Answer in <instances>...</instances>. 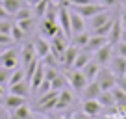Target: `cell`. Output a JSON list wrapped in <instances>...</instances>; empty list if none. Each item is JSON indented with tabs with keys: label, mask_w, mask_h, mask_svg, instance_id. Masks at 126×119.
<instances>
[{
	"label": "cell",
	"mask_w": 126,
	"mask_h": 119,
	"mask_svg": "<svg viewBox=\"0 0 126 119\" xmlns=\"http://www.w3.org/2000/svg\"><path fill=\"white\" fill-rule=\"evenodd\" d=\"M121 41H126V28L122 30V36H121Z\"/></svg>",
	"instance_id": "49"
},
{
	"label": "cell",
	"mask_w": 126,
	"mask_h": 119,
	"mask_svg": "<svg viewBox=\"0 0 126 119\" xmlns=\"http://www.w3.org/2000/svg\"><path fill=\"white\" fill-rule=\"evenodd\" d=\"M45 80V65L43 63H39L37 65V69L33 71V75H32V80H30V87L35 91L37 87L41 86V82Z\"/></svg>",
	"instance_id": "23"
},
{
	"label": "cell",
	"mask_w": 126,
	"mask_h": 119,
	"mask_svg": "<svg viewBox=\"0 0 126 119\" xmlns=\"http://www.w3.org/2000/svg\"><path fill=\"white\" fill-rule=\"evenodd\" d=\"M113 47H115V52H117V54H121V56L126 58V41H119V43H115Z\"/></svg>",
	"instance_id": "41"
},
{
	"label": "cell",
	"mask_w": 126,
	"mask_h": 119,
	"mask_svg": "<svg viewBox=\"0 0 126 119\" xmlns=\"http://www.w3.org/2000/svg\"><path fill=\"white\" fill-rule=\"evenodd\" d=\"M98 71H100V65L96 63V61H94L93 58H91L89 61H87V63H85V65L82 67V73L85 75V78L89 80V82H91V80H94V78H96Z\"/></svg>",
	"instance_id": "22"
},
{
	"label": "cell",
	"mask_w": 126,
	"mask_h": 119,
	"mask_svg": "<svg viewBox=\"0 0 126 119\" xmlns=\"http://www.w3.org/2000/svg\"><path fill=\"white\" fill-rule=\"evenodd\" d=\"M9 87V93H13V95H19V97H28L32 91V87H30V82L28 80H20V82L17 84H11Z\"/></svg>",
	"instance_id": "20"
},
{
	"label": "cell",
	"mask_w": 126,
	"mask_h": 119,
	"mask_svg": "<svg viewBox=\"0 0 126 119\" xmlns=\"http://www.w3.org/2000/svg\"><path fill=\"white\" fill-rule=\"evenodd\" d=\"M13 17H15V20H22V19H28V17H33V9L30 6H22Z\"/></svg>",
	"instance_id": "34"
},
{
	"label": "cell",
	"mask_w": 126,
	"mask_h": 119,
	"mask_svg": "<svg viewBox=\"0 0 126 119\" xmlns=\"http://www.w3.org/2000/svg\"><path fill=\"white\" fill-rule=\"evenodd\" d=\"M117 86L126 93V76H117Z\"/></svg>",
	"instance_id": "43"
},
{
	"label": "cell",
	"mask_w": 126,
	"mask_h": 119,
	"mask_svg": "<svg viewBox=\"0 0 126 119\" xmlns=\"http://www.w3.org/2000/svg\"><path fill=\"white\" fill-rule=\"evenodd\" d=\"M102 93V89H100L98 82L96 80H91V82H87V86L82 89V99H96V97Z\"/></svg>",
	"instance_id": "16"
},
{
	"label": "cell",
	"mask_w": 126,
	"mask_h": 119,
	"mask_svg": "<svg viewBox=\"0 0 126 119\" xmlns=\"http://www.w3.org/2000/svg\"><path fill=\"white\" fill-rule=\"evenodd\" d=\"M8 17H9V13L2 8V4H0V20H2V19H8Z\"/></svg>",
	"instance_id": "46"
},
{
	"label": "cell",
	"mask_w": 126,
	"mask_h": 119,
	"mask_svg": "<svg viewBox=\"0 0 126 119\" xmlns=\"http://www.w3.org/2000/svg\"><path fill=\"white\" fill-rule=\"evenodd\" d=\"M32 60H37V54H35V47H33V41H28V43H24L22 47H20L19 50V61L20 65H26L30 63Z\"/></svg>",
	"instance_id": "8"
},
{
	"label": "cell",
	"mask_w": 126,
	"mask_h": 119,
	"mask_svg": "<svg viewBox=\"0 0 126 119\" xmlns=\"http://www.w3.org/2000/svg\"><path fill=\"white\" fill-rule=\"evenodd\" d=\"M9 75H11V71L6 67H0V86H6L9 80Z\"/></svg>",
	"instance_id": "38"
},
{
	"label": "cell",
	"mask_w": 126,
	"mask_h": 119,
	"mask_svg": "<svg viewBox=\"0 0 126 119\" xmlns=\"http://www.w3.org/2000/svg\"><path fill=\"white\" fill-rule=\"evenodd\" d=\"M74 119H93V117H91V115H87L85 112H82V114H76Z\"/></svg>",
	"instance_id": "47"
},
{
	"label": "cell",
	"mask_w": 126,
	"mask_h": 119,
	"mask_svg": "<svg viewBox=\"0 0 126 119\" xmlns=\"http://www.w3.org/2000/svg\"><path fill=\"white\" fill-rule=\"evenodd\" d=\"M65 76H67V80H69V86L78 93H82V89L87 86V82H89V80L85 78V75L82 73V69H67V71H65Z\"/></svg>",
	"instance_id": "1"
},
{
	"label": "cell",
	"mask_w": 126,
	"mask_h": 119,
	"mask_svg": "<svg viewBox=\"0 0 126 119\" xmlns=\"http://www.w3.org/2000/svg\"><path fill=\"white\" fill-rule=\"evenodd\" d=\"M20 80H26V78H24V67H22V65H19L17 69H13V71H11L9 80H8V86L17 84V82H20Z\"/></svg>",
	"instance_id": "29"
},
{
	"label": "cell",
	"mask_w": 126,
	"mask_h": 119,
	"mask_svg": "<svg viewBox=\"0 0 126 119\" xmlns=\"http://www.w3.org/2000/svg\"><path fill=\"white\" fill-rule=\"evenodd\" d=\"M58 24H59V28H61L63 32H65V36L71 39V36H72V30H71V8L59 6V9H58Z\"/></svg>",
	"instance_id": "7"
},
{
	"label": "cell",
	"mask_w": 126,
	"mask_h": 119,
	"mask_svg": "<svg viewBox=\"0 0 126 119\" xmlns=\"http://www.w3.org/2000/svg\"><path fill=\"white\" fill-rule=\"evenodd\" d=\"M58 30H59V24H58V20H48V19H45L43 22H41V36L43 37H54L56 34H58Z\"/></svg>",
	"instance_id": "19"
},
{
	"label": "cell",
	"mask_w": 126,
	"mask_h": 119,
	"mask_svg": "<svg viewBox=\"0 0 126 119\" xmlns=\"http://www.w3.org/2000/svg\"><path fill=\"white\" fill-rule=\"evenodd\" d=\"M106 43H110L108 36H96V34H91V37H89V41H87V45L83 47V50H87L89 54H93V52H96L98 48H102Z\"/></svg>",
	"instance_id": "9"
},
{
	"label": "cell",
	"mask_w": 126,
	"mask_h": 119,
	"mask_svg": "<svg viewBox=\"0 0 126 119\" xmlns=\"http://www.w3.org/2000/svg\"><path fill=\"white\" fill-rule=\"evenodd\" d=\"M124 76H126V75H124Z\"/></svg>",
	"instance_id": "52"
},
{
	"label": "cell",
	"mask_w": 126,
	"mask_h": 119,
	"mask_svg": "<svg viewBox=\"0 0 126 119\" xmlns=\"http://www.w3.org/2000/svg\"><path fill=\"white\" fill-rule=\"evenodd\" d=\"M119 19H121V22H122V26L126 28V8L121 11V15H119Z\"/></svg>",
	"instance_id": "45"
},
{
	"label": "cell",
	"mask_w": 126,
	"mask_h": 119,
	"mask_svg": "<svg viewBox=\"0 0 126 119\" xmlns=\"http://www.w3.org/2000/svg\"><path fill=\"white\" fill-rule=\"evenodd\" d=\"M33 47H35V54H37V58L43 60L45 56L50 52V39H45L43 36H37L35 39H33Z\"/></svg>",
	"instance_id": "14"
},
{
	"label": "cell",
	"mask_w": 126,
	"mask_h": 119,
	"mask_svg": "<svg viewBox=\"0 0 126 119\" xmlns=\"http://www.w3.org/2000/svg\"><path fill=\"white\" fill-rule=\"evenodd\" d=\"M74 102V95H72L71 89H61V91L58 93V102H56V110H65V108H69L71 104Z\"/></svg>",
	"instance_id": "13"
},
{
	"label": "cell",
	"mask_w": 126,
	"mask_h": 119,
	"mask_svg": "<svg viewBox=\"0 0 126 119\" xmlns=\"http://www.w3.org/2000/svg\"><path fill=\"white\" fill-rule=\"evenodd\" d=\"M82 110L85 112L87 115H91V117H96V115L102 112V104L96 99H85L83 104H82Z\"/></svg>",
	"instance_id": "15"
},
{
	"label": "cell",
	"mask_w": 126,
	"mask_h": 119,
	"mask_svg": "<svg viewBox=\"0 0 126 119\" xmlns=\"http://www.w3.org/2000/svg\"><path fill=\"white\" fill-rule=\"evenodd\" d=\"M0 65L6 67V69H9V71L17 69L20 65V61H19V50H17V48H6V52L0 54Z\"/></svg>",
	"instance_id": "4"
},
{
	"label": "cell",
	"mask_w": 126,
	"mask_h": 119,
	"mask_svg": "<svg viewBox=\"0 0 126 119\" xmlns=\"http://www.w3.org/2000/svg\"><path fill=\"white\" fill-rule=\"evenodd\" d=\"M121 36H122V22L119 17H113V24H111V30L108 34V39H110L111 45H115L121 41Z\"/></svg>",
	"instance_id": "17"
},
{
	"label": "cell",
	"mask_w": 126,
	"mask_h": 119,
	"mask_svg": "<svg viewBox=\"0 0 126 119\" xmlns=\"http://www.w3.org/2000/svg\"><path fill=\"white\" fill-rule=\"evenodd\" d=\"M111 24H113V17H111L110 20H106L104 24H100L98 28H94L93 34H96V36H108V34H110V30H111Z\"/></svg>",
	"instance_id": "33"
},
{
	"label": "cell",
	"mask_w": 126,
	"mask_h": 119,
	"mask_svg": "<svg viewBox=\"0 0 126 119\" xmlns=\"http://www.w3.org/2000/svg\"><path fill=\"white\" fill-rule=\"evenodd\" d=\"M9 36L13 37V41H15V43H20V41H24V37H26V32H24V30H22V28H20L17 22H13Z\"/></svg>",
	"instance_id": "30"
},
{
	"label": "cell",
	"mask_w": 126,
	"mask_h": 119,
	"mask_svg": "<svg viewBox=\"0 0 126 119\" xmlns=\"http://www.w3.org/2000/svg\"><path fill=\"white\" fill-rule=\"evenodd\" d=\"M110 69L115 76H124L126 75V58L121 54H115L110 61Z\"/></svg>",
	"instance_id": "10"
},
{
	"label": "cell",
	"mask_w": 126,
	"mask_h": 119,
	"mask_svg": "<svg viewBox=\"0 0 126 119\" xmlns=\"http://www.w3.org/2000/svg\"><path fill=\"white\" fill-rule=\"evenodd\" d=\"M78 52H80V48L76 47V45H69V47L65 48V52H63V56H61L63 67H65V69H72V65H74V60H76V56H78Z\"/></svg>",
	"instance_id": "11"
},
{
	"label": "cell",
	"mask_w": 126,
	"mask_h": 119,
	"mask_svg": "<svg viewBox=\"0 0 126 119\" xmlns=\"http://www.w3.org/2000/svg\"><path fill=\"white\" fill-rule=\"evenodd\" d=\"M74 11H78L80 15L83 17V19H91L93 15H96V13L104 11V9H108L104 4H100V2H93V4H83V6H71Z\"/></svg>",
	"instance_id": "6"
},
{
	"label": "cell",
	"mask_w": 126,
	"mask_h": 119,
	"mask_svg": "<svg viewBox=\"0 0 126 119\" xmlns=\"http://www.w3.org/2000/svg\"><path fill=\"white\" fill-rule=\"evenodd\" d=\"M52 0H41V2H37L35 6H33V13H35V17H45V11H47L48 4H50Z\"/></svg>",
	"instance_id": "36"
},
{
	"label": "cell",
	"mask_w": 126,
	"mask_h": 119,
	"mask_svg": "<svg viewBox=\"0 0 126 119\" xmlns=\"http://www.w3.org/2000/svg\"><path fill=\"white\" fill-rule=\"evenodd\" d=\"M4 95H6V89L4 86H0V99H4Z\"/></svg>",
	"instance_id": "48"
},
{
	"label": "cell",
	"mask_w": 126,
	"mask_h": 119,
	"mask_svg": "<svg viewBox=\"0 0 126 119\" xmlns=\"http://www.w3.org/2000/svg\"><path fill=\"white\" fill-rule=\"evenodd\" d=\"M0 4H2V8H4L9 15H15V13L24 6L22 0H0Z\"/></svg>",
	"instance_id": "24"
},
{
	"label": "cell",
	"mask_w": 126,
	"mask_h": 119,
	"mask_svg": "<svg viewBox=\"0 0 126 119\" xmlns=\"http://www.w3.org/2000/svg\"><path fill=\"white\" fill-rule=\"evenodd\" d=\"M111 19V13L108 11V9H104V11H100V13H96V15H93L91 19H87L89 22H87V26L91 28V32H93L94 28H98L100 24H104L106 20H110Z\"/></svg>",
	"instance_id": "21"
},
{
	"label": "cell",
	"mask_w": 126,
	"mask_h": 119,
	"mask_svg": "<svg viewBox=\"0 0 126 119\" xmlns=\"http://www.w3.org/2000/svg\"><path fill=\"white\" fill-rule=\"evenodd\" d=\"M50 84H52V89H56V91H61V89H65V87L69 86V80H67V76H65V73H58L56 75V78H52L50 80Z\"/></svg>",
	"instance_id": "25"
},
{
	"label": "cell",
	"mask_w": 126,
	"mask_h": 119,
	"mask_svg": "<svg viewBox=\"0 0 126 119\" xmlns=\"http://www.w3.org/2000/svg\"><path fill=\"white\" fill-rule=\"evenodd\" d=\"M11 114V119H30V110H28L26 104H22V106H19L17 110L9 112Z\"/></svg>",
	"instance_id": "31"
},
{
	"label": "cell",
	"mask_w": 126,
	"mask_h": 119,
	"mask_svg": "<svg viewBox=\"0 0 126 119\" xmlns=\"http://www.w3.org/2000/svg\"><path fill=\"white\" fill-rule=\"evenodd\" d=\"M89 37H91V34H87L85 30L83 32H78V34H72V37H71V41H72V45H76L78 48H83L87 45V41H89Z\"/></svg>",
	"instance_id": "26"
},
{
	"label": "cell",
	"mask_w": 126,
	"mask_h": 119,
	"mask_svg": "<svg viewBox=\"0 0 126 119\" xmlns=\"http://www.w3.org/2000/svg\"><path fill=\"white\" fill-rule=\"evenodd\" d=\"M28 2H30V4H32V6H35V4H37V2H41V0H28Z\"/></svg>",
	"instance_id": "50"
},
{
	"label": "cell",
	"mask_w": 126,
	"mask_h": 119,
	"mask_svg": "<svg viewBox=\"0 0 126 119\" xmlns=\"http://www.w3.org/2000/svg\"><path fill=\"white\" fill-rule=\"evenodd\" d=\"M11 26H13V22H9L8 19H2V20H0V32L9 34V32H11Z\"/></svg>",
	"instance_id": "40"
},
{
	"label": "cell",
	"mask_w": 126,
	"mask_h": 119,
	"mask_svg": "<svg viewBox=\"0 0 126 119\" xmlns=\"http://www.w3.org/2000/svg\"><path fill=\"white\" fill-rule=\"evenodd\" d=\"M2 52H4V50H2ZM2 52H0V54H2Z\"/></svg>",
	"instance_id": "51"
},
{
	"label": "cell",
	"mask_w": 126,
	"mask_h": 119,
	"mask_svg": "<svg viewBox=\"0 0 126 119\" xmlns=\"http://www.w3.org/2000/svg\"><path fill=\"white\" fill-rule=\"evenodd\" d=\"M96 100L102 104V108H111V106H115V99H113V93H111V91H102L98 97H96Z\"/></svg>",
	"instance_id": "28"
},
{
	"label": "cell",
	"mask_w": 126,
	"mask_h": 119,
	"mask_svg": "<svg viewBox=\"0 0 126 119\" xmlns=\"http://www.w3.org/2000/svg\"><path fill=\"white\" fill-rule=\"evenodd\" d=\"M58 93L56 89H50L47 93H41L37 99V110L39 112H48V110H56V102H58Z\"/></svg>",
	"instance_id": "3"
},
{
	"label": "cell",
	"mask_w": 126,
	"mask_h": 119,
	"mask_svg": "<svg viewBox=\"0 0 126 119\" xmlns=\"http://www.w3.org/2000/svg\"><path fill=\"white\" fill-rule=\"evenodd\" d=\"M113 50H115L113 45H111V43H106L102 48H98L96 52H93V60L100 65V67H106V65H110L111 58H113Z\"/></svg>",
	"instance_id": "5"
},
{
	"label": "cell",
	"mask_w": 126,
	"mask_h": 119,
	"mask_svg": "<svg viewBox=\"0 0 126 119\" xmlns=\"http://www.w3.org/2000/svg\"><path fill=\"white\" fill-rule=\"evenodd\" d=\"M71 30H72V34H78V32H83V30H85V19H83L78 11H74L72 8H71Z\"/></svg>",
	"instance_id": "18"
},
{
	"label": "cell",
	"mask_w": 126,
	"mask_h": 119,
	"mask_svg": "<svg viewBox=\"0 0 126 119\" xmlns=\"http://www.w3.org/2000/svg\"><path fill=\"white\" fill-rule=\"evenodd\" d=\"M22 104H26V97H19V95H13V93L6 95V97H4V100H2V106H4L8 112L17 110V108L22 106Z\"/></svg>",
	"instance_id": "12"
},
{
	"label": "cell",
	"mask_w": 126,
	"mask_h": 119,
	"mask_svg": "<svg viewBox=\"0 0 126 119\" xmlns=\"http://www.w3.org/2000/svg\"><path fill=\"white\" fill-rule=\"evenodd\" d=\"M96 0H67L69 6H83V4H93Z\"/></svg>",
	"instance_id": "42"
},
{
	"label": "cell",
	"mask_w": 126,
	"mask_h": 119,
	"mask_svg": "<svg viewBox=\"0 0 126 119\" xmlns=\"http://www.w3.org/2000/svg\"><path fill=\"white\" fill-rule=\"evenodd\" d=\"M17 24H19L20 28H22L26 34H30L32 30H33V26H35V20H33V17H28V19H22V20H15Z\"/></svg>",
	"instance_id": "35"
},
{
	"label": "cell",
	"mask_w": 126,
	"mask_h": 119,
	"mask_svg": "<svg viewBox=\"0 0 126 119\" xmlns=\"http://www.w3.org/2000/svg\"><path fill=\"white\" fill-rule=\"evenodd\" d=\"M15 41H13V37L9 36V34H4V32H0V45L4 48H8L9 45H13Z\"/></svg>",
	"instance_id": "37"
},
{
	"label": "cell",
	"mask_w": 126,
	"mask_h": 119,
	"mask_svg": "<svg viewBox=\"0 0 126 119\" xmlns=\"http://www.w3.org/2000/svg\"><path fill=\"white\" fill-rule=\"evenodd\" d=\"M93 58V54H89L87 50H83V48H80V52H78V56H76V60H74V65H72V69H82L83 65L89 61V60Z\"/></svg>",
	"instance_id": "27"
},
{
	"label": "cell",
	"mask_w": 126,
	"mask_h": 119,
	"mask_svg": "<svg viewBox=\"0 0 126 119\" xmlns=\"http://www.w3.org/2000/svg\"><path fill=\"white\" fill-rule=\"evenodd\" d=\"M96 2H100V4H104V6L108 8V6H115L119 0H96Z\"/></svg>",
	"instance_id": "44"
},
{
	"label": "cell",
	"mask_w": 126,
	"mask_h": 119,
	"mask_svg": "<svg viewBox=\"0 0 126 119\" xmlns=\"http://www.w3.org/2000/svg\"><path fill=\"white\" fill-rule=\"evenodd\" d=\"M111 93H113V99H115V104H119V106H126V93L122 91L119 86H115L113 89H111Z\"/></svg>",
	"instance_id": "32"
},
{
	"label": "cell",
	"mask_w": 126,
	"mask_h": 119,
	"mask_svg": "<svg viewBox=\"0 0 126 119\" xmlns=\"http://www.w3.org/2000/svg\"><path fill=\"white\" fill-rule=\"evenodd\" d=\"M96 82H98V86H100V89L102 91H111L115 86H117V76L111 73V69H104V67H100V71H98V75H96Z\"/></svg>",
	"instance_id": "2"
},
{
	"label": "cell",
	"mask_w": 126,
	"mask_h": 119,
	"mask_svg": "<svg viewBox=\"0 0 126 119\" xmlns=\"http://www.w3.org/2000/svg\"><path fill=\"white\" fill-rule=\"evenodd\" d=\"M50 89H52V84H50V80H47V78H45L43 82H41V86L37 87L35 91H37V95H41V93H47V91H50Z\"/></svg>",
	"instance_id": "39"
}]
</instances>
